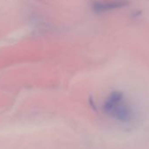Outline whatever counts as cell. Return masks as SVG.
I'll return each mask as SVG.
<instances>
[{
  "mask_svg": "<svg viewBox=\"0 0 149 149\" xmlns=\"http://www.w3.org/2000/svg\"><path fill=\"white\" fill-rule=\"evenodd\" d=\"M127 3L126 0H98L93 3L92 8L95 11L100 13L121 8Z\"/></svg>",
  "mask_w": 149,
  "mask_h": 149,
  "instance_id": "cell-2",
  "label": "cell"
},
{
  "mask_svg": "<svg viewBox=\"0 0 149 149\" xmlns=\"http://www.w3.org/2000/svg\"><path fill=\"white\" fill-rule=\"evenodd\" d=\"M124 95L120 93H112L105 103V112L120 122H130L133 120V111L125 103Z\"/></svg>",
  "mask_w": 149,
  "mask_h": 149,
  "instance_id": "cell-1",
  "label": "cell"
}]
</instances>
